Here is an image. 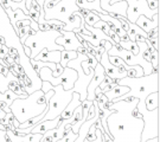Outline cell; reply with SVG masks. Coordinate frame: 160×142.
I'll use <instances>...</instances> for the list:
<instances>
[{
	"mask_svg": "<svg viewBox=\"0 0 160 142\" xmlns=\"http://www.w3.org/2000/svg\"><path fill=\"white\" fill-rule=\"evenodd\" d=\"M131 103L119 101L113 102L110 107L114 111L107 119V127L108 135L112 137L113 142H141L143 121L142 119H135L132 116V110L134 108L126 114Z\"/></svg>",
	"mask_w": 160,
	"mask_h": 142,
	"instance_id": "cell-1",
	"label": "cell"
},
{
	"mask_svg": "<svg viewBox=\"0 0 160 142\" xmlns=\"http://www.w3.org/2000/svg\"><path fill=\"white\" fill-rule=\"evenodd\" d=\"M118 85H125L129 88V91L122 97H135L139 98V104H143L145 98L149 94L159 91V72H152L148 76L142 77H125L116 81Z\"/></svg>",
	"mask_w": 160,
	"mask_h": 142,
	"instance_id": "cell-2",
	"label": "cell"
},
{
	"mask_svg": "<svg viewBox=\"0 0 160 142\" xmlns=\"http://www.w3.org/2000/svg\"><path fill=\"white\" fill-rule=\"evenodd\" d=\"M44 92L42 90H37L30 94V96H28L26 98H17L14 100L13 103L10 105L11 111L13 114V116L16 117L19 125L26 122L28 120L32 119L38 116L39 114H42L45 108L48 107V103L46 104H39L38 103V98H39Z\"/></svg>",
	"mask_w": 160,
	"mask_h": 142,
	"instance_id": "cell-3",
	"label": "cell"
},
{
	"mask_svg": "<svg viewBox=\"0 0 160 142\" xmlns=\"http://www.w3.org/2000/svg\"><path fill=\"white\" fill-rule=\"evenodd\" d=\"M51 89L55 91V94L50 97L49 100V110L48 113L44 115V117L42 121H46V120H55L62 114L65 107L68 105L71 98H72V92L74 90L65 91L62 85H56V86H51Z\"/></svg>",
	"mask_w": 160,
	"mask_h": 142,
	"instance_id": "cell-4",
	"label": "cell"
},
{
	"mask_svg": "<svg viewBox=\"0 0 160 142\" xmlns=\"http://www.w3.org/2000/svg\"><path fill=\"white\" fill-rule=\"evenodd\" d=\"M108 56L119 57V58H121L123 62L126 63L128 66H134V65L141 66L143 70V76H148V75L153 72V68H152L151 63L143 59L141 46H139V53L138 55H133L132 52L122 49L119 44H115V45H113L109 49Z\"/></svg>",
	"mask_w": 160,
	"mask_h": 142,
	"instance_id": "cell-5",
	"label": "cell"
},
{
	"mask_svg": "<svg viewBox=\"0 0 160 142\" xmlns=\"http://www.w3.org/2000/svg\"><path fill=\"white\" fill-rule=\"evenodd\" d=\"M137 109L142 115L143 129L141 133V142H145L149 139L159 137V108L147 111L143 104H137Z\"/></svg>",
	"mask_w": 160,
	"mask_h": 142,
	"instance_id": "cell-6",
	"label": "cell"
},
{
	"mask_svg": "<svg viewBox=\"0 0 160 142\" xmlns=\"http://www.w3.org/2000/svg\"><path fill=\"white\" fill-rule=\"evenodd\" d=\"M48 72L49 75L45 72V69L42 68L40 71L38 72L40 81H46L49 82L52 86H56V85H62L63 89L65 91L71 90L74 88L75 82L77 81V72L75 71L74 69L71 68H64L63 72L59 75L58 77H52V71L48 68Z\"/></svg>",
	"mask_w": 160,
	"mask_h": 142,
	"instance_id": "cell-7",
	"label": "cell"
},
{
	"mask_svg": "<svg viewBox=\"0 0 160 142\" xmlns=\"http://www.w3.org/2000/svg\"><path fill=\"white\" fill-rule=\"evenodd\" d=\"M61 36L56 38V44L64 47L67 51H77L78 47H82V44L77 39V36L74 31H64L61 30Z\"/></svg>",
	"mask_w": 160,
	"mask_h": 142,
	"instance_id": "cell-8",
	"label": "cell"
},
{
	"mask_svg": "<svg viewBox=\"0 0 160 142\" xmlns=\"http://www.w3.org/2000/svg\"><path fill=\"white\" fill-rule=\"evenodd\" d=\"M98 63H100V64L102 65V68L104 69L106 75H107L108 77H110L113 81L121 80V78H125L127 76L126 74L120 72L118 66H114L113 64H110V62L108 61V50H106V51L101 55V58H100V62Z\"/></svg>",
	"mask_w": 160,
	"mask_h": 142,
	"instance_id": "cell-9",
	"label": "cell"
},
{
	"mask_svg": "<svg viewBox=\"0 0 160 142\" xmlns=\"http://www.w3.org/2000/svg\"><path fill=\"white\" fill-rule=\"evenodd\" d=\"M135 25H138L146 33H148L153 28L159 26V13H155L154 16L152 17V19H148V18L145 17V16H140L137 19Z\"/></svg>",
	"mask_w": 160,
	"mask_h": 142,
	"instance_id": "cell-10",
	"label": "cell"
},
{
	"mask_svg": "<svg viewBox=\"0 0 160 142\" xmlns=\"http://www.w3.org/2000/svg\"><path fill=\"white\" fill-rule=\"evenodd\" d=\"M61 123V119L58 116L55 120H46V121H40L38 125H36L31 130V134H45L48 130H51L57 128Z\"/></svg>",
	"mask_w": 160,
	"mask_h": 142,
	"instance_id": "cell-11",
	"label": "cell"
},
{
	"mask_svg": "<svg viewBox=\"0 0 160 142\" xmlns=\"http://www.w3.org/2000/svg\"><path fill=\"white\" fill-rule=\"evenodd\" d=\"M34 61L39 62H50L55 64H59L61 62V51H49L48 49H43L42 51L33 58Z\"/></svg>",
	"mask_w": 160,
	"mask_h": 142,
	"instance_id": "cell-12",
	"label": "cell"
},
{
	"mask_svg": "<svg viewBox=\"0 0 160 142\" xmlns=\"http://www.w3.org/2000/svg\"><path fill=\"white\" fill-rule=\"evenodd\" d=\"M81 103L82 102L80 101V94L78 92H72V98H71L70 103L65 107V109L62 111V114L59 115V119L63 120V121L69 120L71 117V115H72L75 109L77 108L78 105H81Z\"/></svg>",
	"mask_w": 160,
	"mask_h": 142,
	"instance_id": "cell-13",
	"label": "cell"
},
{
	"mask_svg": "<svg viewBox=\"0 0 160 142\" xmlns=\"http://www.w3.org/2000/svg\"><path fill=\"white\" fill-rule=\"evenodd\" d=\"M76 5L78 8H84L88 11L97 12L101 14H109L108 12L103 11L100 6V0H94V1H88V0H76Z\"/></svg>",
	"mask_w": 160,
	"mask_h": 142,
	"instance_id": "cell-14",
	"label": "cell"
},
{
	"mask_svg": "<svg viewBox=\"0 0 160 142\" xmlns=\"http://www.w3.org/2000/svg\"><path fill=\"white\" fill-rule=\"evenodd\" d=\"M129 91V88L128 86H125V85H116L114 89H112L108 92H104V95L107 97V100L113 102L115 98H119V97L126 95L127 92Z\"/></svg>",
	"mask_w": 160,
	"mask_h": 142,
	"instance_id": "cell-15",
	"label": "cell"
},
{
	"mask_svg": "<svg viewBox=\"0 0 160 142\" xmlns=\"http://www.w3.org/2000/svg\"><path fill=\"white\" fill-rule=\"evenodd\" d=\"M145 109L147 111H152L159 108V91H155L149 94L148 96L145 98Z\"/></svg>",
	"mask_w": 160,
	"mask_h": 142,
	"instance_id": "cell-16",
	"label": "cell"
},
{
	"mask_svg": "<svg viewBox=\"0 0 160 142\" xmlns=\"http://www.w3.org/2000/svg\"><path fill=\"white\" fill-rule=\"evenodd\" d=\"M77 56H78L77 51H67V50H63V51L61 52V62H59V65L62 68H67V64L70 61L75 59Z\"/></svg>",
	"mask_w": 160,
	"mask_h": 142,
	"instance_id": "cell-17",
	"label": "cell"
},
{
	"mask_svg": "<svg viewBox=\"0 0 160 142\" xmlns=\"http://www.w3.org/2000/svg\"><path fill=\"white\" fill-rule=\"evenodd\" d=\"M17 98H20V97L16 95L13 91H11L10 89H7L5 92H0V101H4V102L7 103V105L10 107L13 101L14 100H17Z\"/></svg>",
	"mask_w": 160,
	"mask_h": 142,
	"instance_id": "cell-18",
	"label": "cell"
},
{
	"mask_svg": "<svg viewBox=\"0 0 160 142\" xmlns=\"http://www.w3.org/2000/svg\"><path fill=\"white\" fill-rule=\"evenodd\" d=\"M119 45H120L122 49H125L127 51L132 52L133 55H138V53H139V46H138V44L135 42H131V40H128V42H120Z\"/></svg>",
	"mask_w": 160,
	"mask_h": 142,
	"instance_id": "cell-19",
	"label": "cell"
},
{
	"mask_svg": "<svg viewBox=\"0 0 160 142\" xmlns=\"http://www.w3.org/2000/svg\"><path fill=\"white\" fill-rule=\"evenodd\" d=\"M83 20H84L86 25H89V26H94V24L97 23V22L100 20V18H98V16H97L96 12L90 11V12H89V14H88L86 18H83Z\"/></svg>",
	"mask_w": 160,
	"mask_h": 142,
	"instance_id": "cell-20",
	"label": "cell"
},
{
	"mask_svg": "<svg viewBox=\"0 0 160 142\" xmlns=\"http://www.w3.org/2000/svg\"><path fill=\"white\" fill-rule=\"evenodd\" d=\"M62 0H45L44 1V5H43V10L44 11H50L53 7H56L58 2H61Z\"/></svg>",
	"mask_w": 160,
	"mask_h": 142,
	"instance_id": "cell-21",
	"label": "cell"
},
{
	"mask_svg": "<svg viewBox=\"0 0 160 142\" xmlns=\"http://www.w3.org/2000/svg\"><path fill=\"white\" fill-rule=\"evenodd\" d=\"M92 27L101 28V30H102L103 32L107 34V36H108V32L110 31V28H109V26L107 25V24H106V22H103V20H101V19H100V20H98L97 23L94 24V26H92Z\"/></svg>",
	"mask_w": 160,
	"mask_h": 142,
	"instance_id": "cell-22",
	"label": "cell"
},
{
	"mask_svg": "<svg viewBox=\"0 0 160 142\" xmlns=\"http://www.w3.org/2000/svg\"><path fill=\"white\" fill-rule=\"evenodd\" d=\"M84 62H86V64L89 66V68H92V69L95 68L97 64H98V62L96 61V58H95V57H92V56H90V55L88 56L87 61H84Z\"/></svg>",
	"mask_w": 160,
	"mask_h": 142,
	"instance_id": "cell-23",
	"label": "cell"
},
{
	"mask_svg": "<svg viewBox=\"0 0 160 142\" xmlns=\"http://www.w3.org/2000/svg\"><path fill=\"white\" fill-rule=\"evenodd\" d=\"M148 4L149 10L152 11H159V1H154V0H146Z\"/></svg>",
	"mask_w": 160,
	"mask_h": 142,
	"instance_id": "cell-24",
	"label": "cell"
},
{
	"mask_svg": "<svg viewBox=\"0 0 160 142\" xmlns=\"http://www.w3.org/2000/svg\"><path fill=\"white\" fill-rule=\"evenodd\" d=\"M155 37H159V26H157L155 28H153L151 32L147 33V39H153Z\"/></svg>",
	"mask_w": 160,
	"mask_h": 142,
	"instance_id": "cell-25",
	"label": "cell"
},
{
	"mask_svg": "<svg viewBox=\"0 0 160 142\" xmlns=\"http://www.w3.org/2000/svg\"><path fill=\"white\" fill-rule=\"evenodd\" d=\"M113 82H115V81H113L112 78H110V77H108V76L106 75V76H104V78H103V81L101 82V84L98 85V88L102 90V89L104 88V86H106V85L110 84V83H113Z\"/></svg>",
	"mask_w": 160,
	"mask_h": 142,
	"instance_id": "cell-26",
	"label": "cell"
},
{
	"mask_svg": "<svg viewBox=\"0 0 160 142\" xmlns=\"http://www.w3.org/2000/svg\"><path fill=\"white\" fill-rule=\"evenodd\" d=\"M108 36L110 37V38H112V39L114 40L115 44H119V43H120V38H119V36L115 33L114 31H112V30H110V31L108 32Z\"/></svg>",
	"mask_w": 160,
	"mask_h": 142,
	"instance_id": "cell-27",
	"label": "cell"
},
{
	"mask_svg": "<svg viewBox=\"0 0 160 142\" xmlns=\"http://www.w3.org/2000/svg\"><path fill=\"white\" fill-rule=\"evenodd\" d=\"M116 85H118V83H116V81H115V82H113V83H110V84L106 85V86H104V88L102 89V92H103V94H104V92H108V91H110L112 89H114Z\"/></svg>",
	"mask_w": 160,
	"mask_h": 142,
	"instance_id": "cell-28",
	"label": "cell"
},
{
	"mask_svg": "<svg viewBox=\"0 0 160 142\" xmlns=\"http://www.w3.org/2000/svg\"><path fill=\"white\" fill-rule=\"evenodd\" d=\"M0 109L1 110H4L6 114H8V113H11V108L7 105V103L4 102V101H0Z\"/></svg>",
	"mask_w": 160,
	"mask_h": 142,
	"instance_id": "cell-29",
	"label": "cell"
},
{
	"mask_svg": "<svg viewBox=\"0 0 160 142\" xmlns=\"http://www.w3.org/2000/svg\"><path fill=\"white\" fill-rule=\"evenodd\" d=\"M132 116L135 117V119H142V115L139 113V110L137 109V107L132 110Z\"/></svg>",
	"mask_w": 160,
	"mask_h": 142,
	"instance_id": "cell-30",
	"label": "cell"
},
{
	"mask_svg": "<svg viewBox=\"0 0 160 142\" xmlns=\"http://www.w3.org/2000/svg\"><path fill=\"white\" fill-rule=\"evenodd\" d=\"M23 49H24V52H25V55L28 57L31 56V49H30L29 46H26V45H23Z\"/></svg>",
	"mask_w": 160,
	"mask_h": 142,
	"instance_id": "cell-31",
	"label": "cell"
},
{
	"mask_svg": "<svg viewBox=\"0 0 160 142\" xmlns=\"http://www.w3.org/2000/svg\"><path fill=\"white\" fill-rule=\"evenodd\" d=\"M0 5H1V7H2L4 10L10 8V6H8V4H7V1H6V0H0Z\"/></svg>",
	"mask_w": 160,
	"mask_h": 142,
	"instance_id": "cell-32",
	"label": "cell"
},
{
	"mask_svg": "<svg viewBox=\"0 0 160 142\" xmlns=\"http://www.w3.org/2000/svg\"><path fill=\"white\" fill-rule=\"evenodd\" d=\"M33 1H34V2H37L40 7H43V5H44V1H45V0H33Z\"/></svg>",
	"mask_w": 160,
	"mask_h": 142,
	"instance_id": "cell-33",
	"label": "cell"
},
{
	"mask_svg": "<svg viewBox=\"0 0 160 142\" xmlns=\"http://www.w3.org/2000/svg\"><path fill=\"white\" fill-rule=\"evenodd\" d=\"M145 142H159V137H154V139H149Z\"/></svg>",
	"mask_w": 160,
	"mask_h": 142,
	"instance_id": "cell-34",
	"label": "cell"
},
{
	"mask_svg": "<svg viewBox=\"0 0 160 142\" xmlns=\"http://www.w3.org/2000/svg\"><path fill=\"white\" fill-rule=\"evenodd\" d=\"M4 133H5V131H4ZM4 136H5V140H6V142H12L11 141V139H10V136H8V135H7V134H4Z\"/></svg>",
	"mask_w": 160,
	"mask_h": 142,
	"instance_id": "cell-35",
	"label": "cell"
}]
</instances>
